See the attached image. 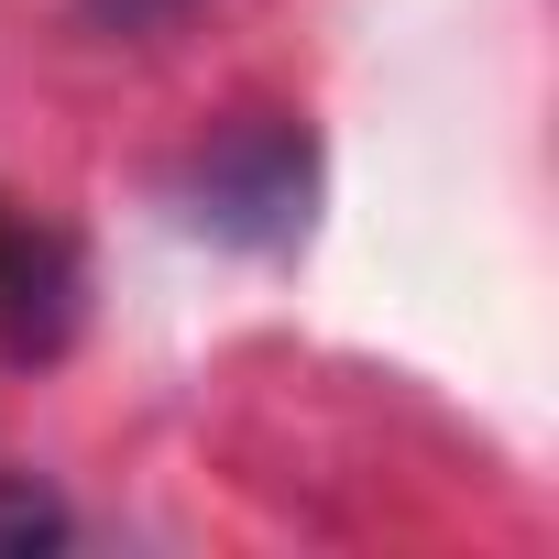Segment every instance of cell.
Wrapping results in <instances>:
<instances>
[{
    "label": "cell",
    "mask_w": 559,
    "mask_h": 559,
    "mask_svg": "<svg viewBox=\"0 0 559 559\" xmlns=\"http://www.w3.org/2000/svg\"><path fill=\"white\" fill-rule=\"evenodd\" d=\"M308 187H319V154H308L297 121H241L187 165V219L219 230V241H297Z\"/></svg>",
    "instance_id": "cell-1"
},
{
    "label": "cell",
    "mask_w": 559,
    "mask_h": 559,
    "mask_svg": "<svg viewBox=\"0 0 559 559\" xmlns=\"http://www.w3.org/2000/svg\"><path fill=\"white\" fill-rule=\"evenodd\" d=\"M67 319H78L67 241L45 219H23V209H0V341H12V352H56Z\"/></svg>",
    "instance_id": "cell-2"
},
{
    "label": "cell",
    "mask_w": 559,
    "mask_h": 559,
    "mask_svg": "<svg viewBox=\"0 0 559 559\" xmlns=\"http://www.w3.org/2000/svg\"><path fill=\"white\" fill-rule=\"evenodd\" d=\"M56 537H67V504H56V493L0 483V559H34V548H56Z\"/></svg>",
    "instance_id": "cell-3"
},
{
    "label": "cell",
    "mask_w": 559,
    "mask_h": 559,
    "mask_svg": "<svg viewBox=\"0 0 559 559\" xmlns=\"http://www.w3.org/2000/svg\"><path fill=\"white\" fill-rule=\"evenodd\" d=\"M165 12H187V0H88V23H110V34H154Z\"/></svg>",
    "instance_id": "cell-4"
}]
</instances>
